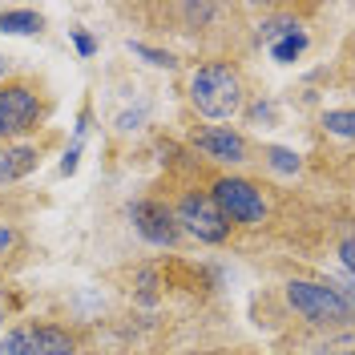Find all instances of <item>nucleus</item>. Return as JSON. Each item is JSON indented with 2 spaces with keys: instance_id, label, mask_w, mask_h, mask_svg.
Here are the masks:
<instances>
[{
  "instance_id": "f257e3e1",
  "label": "nucleus",
  "mask_w": 355,
  "mask_h": 355,
  "mask_svg": "<svg viewBox=\"0 0 355 355\" xmlns=\"http://www.w3.org/2000/svg\"><path fill=\"white\" fill-rule=\"evenodd\" d=\"M190 101L202 117H214V121H226L234 117L239 105H243V85H239V73L230 65H202L194 69L190 77Z\"/></svg>"
},
{
  "instance_id": "f03ea898",
  "label": "nucleus",
  "mask_w": 355,
  "mask_h": 355,
  "mask_svg": "<svg viewBox=\"0 0 355 355\" xmlns=\"http://www.w3.org/2000/svg\"><path fill=\"white\" fill-rule=\"evenodd\" d=\"M287 303L299 311L303 319H311V323H347V319H352L347 295H339V291L327 287V283L295 279V283H287Z\"/></svg>"
},
{
  "instance_id": "7ed1b4c3",
  "label": "nucleus",
  "mask_w": 355,
  "mask_h": 355,
  "mask_svg": "<svg viewBox=\"0 0 355 355\" xmlns=\"http://www.w3.org/2000/svg\"><path fill=\"white\" fill-rule=\"evenodd\" d=\"M210 202L218 206L222 218L243 222V226H254V222H263V214H266L263 194H259L250 182H243V178H222L218 186H214V198Z\"/></svg>"
},
{
  "instance_id": "20e7f679",
  "label": "nucleus",
  "mask_w": 355,
  "mask_h": 355,
  "mask_svg": "<svg viewBox=\"0 0 355 355\" xmlns=\"http://www.w3.org/2000/svg\"><path fill=\"white\" fill-rule=\"evenodd\" d=\"M178 222H182L194 239H202V243H222L226 230H230V222L222 218L218 206L206 198V194H186L182 206H178Z\"/></svg>"
},
{
  "instance_id": "39448f33",
  "label": "nucleus",
  "mask_w": 355,
  "mask_h": 355,
  "mask_svg": "<svg viewBox=\"0 0 355 355\" xmlns=\"http://www.w3.org/2000/svg\"><path fill=\"white\" fill-rule=\"evenodd\" d=\"M37 110H41V101H37V93H33L28 85L0 89V137L28 130L33 117H37Z\"/></svg>"
},
{
  "instance_id": "423d86ee",
  "label": "nucleus",
  "mask_w": 355,
  "mask_h": 355,
  "mask_svg": "<svg viewBox=\"0 0 355 355\" xmlns=\"http://www.w3.org/2000/svg\"><path fill=\"white\" fill-rule=\"evenodd\" d=\"M130 218H133L137 234H141L146 243L174 246L178 226H174V218H170V210H166V206H157V202H137V206H130Z\"/></svg>"
},
{
  "instance_id": "0eeeda50",
  "label": "nucleus",
  "mask_w": 355,
  "mask_h": 355,
  "mask_svg": "<svg viewBox=\"0 0 355 355\" xmlns=\"http://www.w3.org/2000/svg\"><path fill=\"white\" fill-rule=\"evenodd\" d=\"M194 146H198L206 157H214V162H246V141H243V133L226 130V125L202 130Z\"/></svg>"
},
{
  "instance_id": "6e6552de",
  "label": "nucleus",
  "mask_w": 355,
  "mask_h": 355,
  "mask_svg": "<svg viewBox=\"0 0 355 355\" xmlns=\"http://www.w3.org/2000/svg\"><path fill=\"white\" fill-rule=\"evenodd\" d=\"M33 166H37V150H28V146L0 150V186H4V182H17V178H24Z\"/></svg>"
},
{
  "instance_id": "1a4fd4ad",
  "label": "nucleus",
  "mask_w": 355,
  "mask_h": 355,
  "mask_svg": "<svg viewBox=\"0 0 355 355\" xmlns=\"http://www.w3.org/2000/svg\"><path fill=\"white\" fill-rule=\"evenodd\" d=\"M41 12H33V8H4L0 12V33H8V37H33V33H41Z\"/></svg>"
},
{
  "instance_id": "9d476101",
  "label": "nucleus",
  "mask_w": 355,
  "mask_h": 355,
  "mask_svg": "<svg viewBox=\"0 0 355 355\" xmlns=\"http://www.w3.org/2000/svg\"><path fill=\"white\" fill-rule=\"evenodd\" d=\"M33 352L37 355H77L73 339L61 327H33Z\"/></svg>"
},
{
  "instance_id": "9b49d317",
  "label": "nucleus",
  "mask_w": 355,
  "mask_h": 355,
  "mask_svg": "<svg viewBox=\"0 0 355 355\" xmlns=\"http://www.w3.org/2000/svg\"><path fill=\"white\" fill-rule=\"evenodd\" d=\"M303 49H307V33H291V37H283V41L270 44V57L287 65V61H295V57H299Z\"/></svg>"
},
{
  "instance_id": "f8f14e48",
  "label": "nucleus",
  "mask_w": 355,
  "mask_h": 355,
  "mask_svg": "<svg viewBox=\"0 0 355 355\" xmlns=\"http://www.w3.org/2000/svg\"><path fill=\"white\" fill-rule=\"evenodd\" d=\"M0 355H37L33 352V327H21V331H8L0 339Z\"/></svg>"
},
{
  "instance_id": "ddd939ff",
  "label": "nucleus",
  "mask_w": 355,
  "mask_h": 355,
  "mask_svg": "<svg viewBox=\"0 0 355 355\" xmlns=\"http://www.w3.org/2000/svg\"><path fill=\"white\" fill-rule=\"evenodd\" d=\"M323 125H327L335 137H352L355 117H352V110H335V113H327V117H323Z\"/></svg>"
},
{
  "instance_id": "4468645a",
  "label": "nucleus",
  "mask_w": 355,
  "mask_h": 355,
  "mask_svg": "<svg viewBox=\"0 0 355 355\" xmlns=\"http://www.w3.org/2000/svg\"><path fill=\"white\" fill-rule=\"evenodd\" d=\"M291 33H299V24H295V21H270V24L259 28V41L275 44V41H283V37H291Z\"/></svg>"
},
{
  "instance_id": "2eb2a0df",
  "label": "nucleus",
  "mask_w": 355,
  "mask_h": 355,
  "mask_svg": "<svg viewBox=\"0 0 355 355\" xmlns=\"http://www.w3.org/2000/svg\"><path fill=\"white\" fill-rule=\"evenodd\" d=\"M266 162H270V170H279V174H295L299 170V157L291 154V150H266Z\"/></svg>"
},
{
  "instance_id": "dca6fc26",
  "label": "nucleus",
  "mask_w": 355,
  "mask_h": 355,
  "mask_svg": "<svg viewBox=\"0 0 355 355\" xmlns=\"http://www.w3.org/2000/svg\"><path fill=\"white\" fill-rule=\"evenodd\" d=\"M133 53H137V57H146V61H150V65H157V69H174L178 65L170 53H157V49H150V44H133Z\"/></svg>"
},
{
  "instance_id": "f3484780",
  "label": "nucleus",
  "mask_w": 355,
  "mask_h": 355,
  "mask_svg": "<svg viewBox=\"0 0 355 355\" xmlns=\"http://www.w3.org/2000/svg\"><path fill=\"white\" fill-rule=\"evenodd\" d=\"M73 44H77V53H81V57H93V49H97V41H93L89 33H73Z\"/></svg>"
},
{
  "instance_id": "a211bd4d",
  "label": "nucleus",
  "mask_w": 355,
  "mask_h": 355,
  "mask_svg": "<svg viewBox=\"0 0 355 355\" xmlns=\"http://www.w3.org/2000/svg\"><path fill=\"white\" fill-rule=\"evenodd\" d=\"M77 157H81V146H73V150L65 154V162H61V174H65V178L77 170Z\"/></svg>"
},
{
  "instance_id": "6ab92c4d",
  "label": "nucleus",
  "mask_w": 355,
  "mask_h": 355,
  "mask_svg": "<svg viewBox=\"0 0 355 355\" xmlns=\"http://www.w3.org/2000/svg\"><path fill=\"white\" fill-rule=\"evenodd\" d=\"M339 259H343V266H352V263H355V254H352V239L339 246Z\"/></svg>"
},
{
  "instance_id": "aec40b11",
  "label": "nucleus",
  "mask_w": 355,
  "mask_h": 355,
  "mask_svg": "<svg viewBox=\"0 0 355 355\" xmlns=\"http://www.w3.org/2000/svg\"><path fill=\"white\" fill-rule=\"evenodd\" d=\"M8 246H12V230H8V226H0V250H8Z\"/></svg>"
},
{
  "instance_id": "412c9836",
  "label": "nucleus",
  "mask_w": 355,
  "mask_h": 355,
  "mask_svg": "<svg viewBox=\"0 0 355 355\" xmlns=\"http://www.w3.org/2000/svg\"><path fill=\"white\" fill-rule=\"evenodd\" d=\"M4 73H8V57H0V77H4Z\"/></svg>"
},
{
  "instance_id": "4be33fe9",
  "label": "nucleus",
  "mask_w": 355,
  "mask_h": 355,
  "mask_svg": "<svg viewBox=\"0 0 355 355\" xmlns=\"http://www.w3.org/2000/svg\"><path fill=\"white\" fill-rule=\"evenodd\" d=\"M343 355H352V352H343Z\"/></svg>"
},
{
  "instance_id": "5701e85b",
  "label": "nucleus",
  "mask_w": 355,
  "mask_h": 355,
  "mask_svg": "<svg viewBox=\"0 0 355 355\" xmlns=\"http://www.w3.org/2000/svg\"><path fill=\"white\" fill-rule=\"evenodd\" d=\"M0 319H4V315H0Z\"/></svg>"
}]
</instances>
